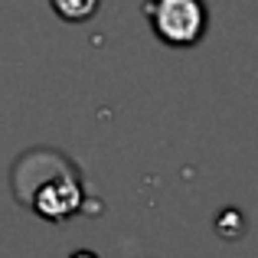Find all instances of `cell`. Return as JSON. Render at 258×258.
Returning a JSON list of instances; mask_svg holds the SVG:
<instances>
[{
  "mask_svg": "<svg viewBox=\"0 0 258 258\" xmlns=\"http://www.w3.org/2000/svg\"><path fill=\"white\" fill-rule=\"evenodd\" d=\"M13 186L33 213L49 222H62L82 206V189H79L76 173L52 151L26 154L13 170Z\"/></svg>",
  "mask_w": 258,
  "mask_h": 258,
  "instance_id": "1",
  "label": "cell"
},
{
  "mask_svg": "<svg viewBox=\"0 0 258 258\" xmlns=\"http://www.w3.org/2000/svg\"><path fill=\"white\" fill-rule=\"evenodd\" d=\"M49 4L66 23H85V20H92L101 0H49Z\"/></svg>",
  "mask_w": 258,
  "mask_h": 258,
  "instance_id": "3",
  "label": "cell"
},
{
  "mask_svg": "<svg viewBox=\"0 0 258 258\" xmlns=\"http://www.w3.org/2000/svg\"><path fill=\"white\" fill-rule=\"evenodd\" d=\"M72 258H95V255H92V252H76Z\"/></svg>",
  "mask_w": 258,
  "mask_h": 258,
  "instance_id": "5",
  "label": "cell"
},
{
  "mask_svg": "<svg viewBox=\"0 0 258 258\" xmlns=\"http://www.w3.org/2000/svg\"><path fill=\"white\" fill-rule=\"evenodd\" d=\"M144 17L154 36L173 49H189L206 36L209 10L203 0H147Z\"/></svg>",
  "mask_w": 258,
  "mask_h": 258,
  "instance_id": "2",
  "label": "cell"
},
{
  "mask_svg": "<svg viewBox=\"0 0 258 258\" xmlns=\"http://www.w3.org/2000/svg\"><path fill=\"white\" fill-rule=\"evenodd\" d=\"M219 235H226V239H232V235H242V216L235 213V209H226L219 219Z\"/></svg>",
  "mask_w": 258,
  "mask_h": 258,
  "instance_id": "4",
  "label": "cell"
}]
</instances>
